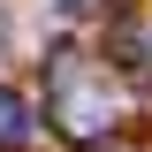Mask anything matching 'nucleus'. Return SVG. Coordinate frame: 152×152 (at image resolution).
Masks as SVG:
<instances>
[{"label": "nucleus", "instance_id": "nucleus-1", "mask_svg": "<svg viewBox=\"0 0 152 152\" xmlns=\"http://www.w3.org/2000/svg\"><path fill=\"white\" fill-rule=\"evenodd\" d=\"M23 137H31V107L15 91H0V145H23Z\"/></svg>", "mask_w": 152, "mask_h": 152}, {"label": "nucleus", "instance_id": "nucleus-2", "mask_svg": "<svg viewBox=\"0 0 152 152\" xmlns=\"http://www.w3.org/2000/svg\"><path fill=\"white\" fill-rule=\"evenodd\" d=\"M53 8H61V15H84V8H91V0H53Z\"/></svg>", "mask_w": 152, "mask_h": 152}]
</instances>
